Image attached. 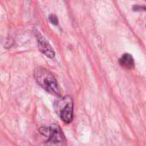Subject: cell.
<instances>
[{
    "label": "cell",
    "mask_w": 146,
    "mask_h": 146,
    "mask_svg": "<svg viewBox=\"0 0 146 146\" xmlns=\"http://www.w3.org/2000/svg\"><path fill=\"white\" fill-rule=\"evenodd\" d=\"M49 19H50V21L53 24H56H56L58 23V21H57V18H56V16H55L54 15H50Z\"/></svg>",
    "instance_id": "cell-5"
},
{
    "label": "cell",
    "mask_w": 146,
    "mask_h": 146,
    "mask_svg": "<svg viewBox=\"0 0 146 146\" xmlns=\"http://www.w3.org/2000/svg\"><path fill=\"white\" fill-rule=\"evenodd\" d=\"M37 39H38V46L39 50L42 53H44L46 56L50 58H53L55 56V52L52 47L48 43V41L40 34L37 35Z\"/></svg>",
    "instance_id": "cell-3"
},
{
    "label": "cell",
    "mask_w": 146,
    "mask_h": 146,
    "mask_svg": "<svg viewBox=\"0 0 146 146\" xmlns=\"http://www.w3.org/2000/svg\"><path fill=\"white\" fill-rule=\"evenodd\" d=\"M37 83L48 92L56 97H61V89L55 76L44 68H38L34 71Z\"/></svg>",
    "instance_id": "cell-1"
},
{
    "label": "cell",
    "mask_w": 146,
    "mask_h": 146,
    "mask_svg": "<svg viewBox=\"0 0 146 146\" xmlns=\"http://www.w3.org/2000/svg\"><path fill=\"white\" fill-rule=\"evenodd\" d=\"M119 62L122 67H124L127 69H131V68H134V60L130 54H124L120 58Z\"/></svg>",
    "instance_id": "cell-4"
},
{
    "label": "cell",
    "mask_w": 146,
    "mask_h": 146,
    "mask_svg": "<svg viewBox=\"0 0 146 146\" xmlns=\"http://www.w3.org/2000/svg\"><path fill=\"white\" fill-rule=\"evenodd\" d=\"M58 110H60V117L65 123H70L73 121L74 104L71 98L66 97L59 104Z\"/></svg>",
    "instance_id": "cell-2"
}]
</instances>
